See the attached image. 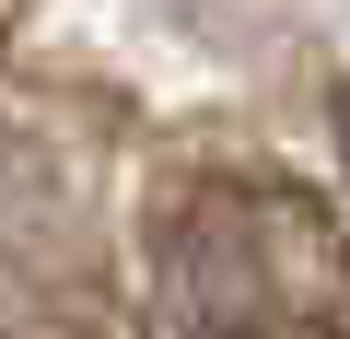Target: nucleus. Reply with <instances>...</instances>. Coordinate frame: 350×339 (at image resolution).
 Returning a JSON list of instances; mask_svg holds the SVG:
<instances>
[{"label": "nucleus", "mask_w": 350, "mask_h": 339, "mask_svg": "<svg viewBox=\"0 0 350 339\" xmlns=\"http://www.w3.org/2000/svg\"><path fill=\"white\" fill-rule=\"evenodd\" d=\"M163 304L199 339H350V234L292 176H187L163 199Z\"/></svg>", "instance_id": "nucleus-1"}, {"label": "nucleus", "mask_w": 350, "mask_h": 339, "mask_svg": "<svg viewBox=\"0 0 350 339\" xmlns=\"http://www.w3.org/2000/svg\"><path fill=\"white\" fill-rule=\"evenodd\" d=\"M338 117H350V105H338Z\"/></svg>", "instance_id": "nucleus-2"}]
</instances>
